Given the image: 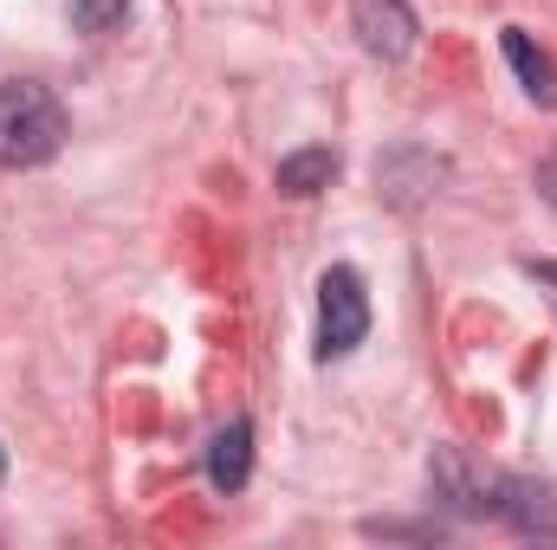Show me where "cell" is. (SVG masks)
I'll return each instance as SVG.
<instances>
[{"mask_svg":"<svg viewBox=\"0 0 557 550\" xmlns=\"http://www.w3.org/2000/svg\"><path fill=\"white\" fill-rule=\"evenodd\" d=\"M65 104L33 85V78H7L0 85V168H39L65 149Z\"/></svg>","mask_w":557,"mask_h":550,"instance_id":"obj_1","label":"cell"},{"mask_svg":"<svg viewBox=\"0 0 557 550\" xmlns=\"http://www.w3.org/2000/svg\"><path fill=\"white\" fill-rule=\"evenodd\" d=\"M370 337V291L350 266H331L318 278V357L337 363Z\"/></svg>","mask_w":557,"mask_h":550,"instance_id":"obj_2","label":"cell"},{"mask_svg":"<svg viewBox=\"0 0 557 550\" xmlns=\"http://www.w3.org/2000/svg\"><path fill=\"white\" fill-rule=\"evenodd\" d=\"M493 518H506L525 538H557V499L552 486L525 479V473H499L493 479Z\"/></svg>","mask_w":557,"mask_h":550,"instance_id":"obj_3","label":"cell"},{"mask_svg":"<svg viewBox=\"0 0 557 550\" xmlns=\"http://www.w3.org/2000/svg\"><path fill=\"white\" fill-rule=\"evenodd\" d=\"M357 39L370 59H409L416 52V7L409 0H350Z\"/></svg>","mask_w":557,"mask_h":550,"instance_id":"obj_4","label":"cell"},{"mask_svg":"<svg viewBox=\"0 0 557 550\" xmlns=\"http://www.w3.org/2000/svg\"><path fill=\"white\" fill-rule=\"evenodd\" d=\"M208 479H214L221 492H240V486L253 479V421H247V414L227 421V427L208 440Z\"/></svg>","mask_w":557,"mask_h":550,"instance_id":"obj_5","label":"cell"},{"mask_svg":"<svg viewBox=\"0 0 557 550\" xmlns=\"http://www.w3.org/2000/svg\"><path fill=\"white\" fill-rule=\"evenodd\" d=\"M428 479H434V492H441L454 512H467V518H493V479H473L454 453H434Z\"/></svg>","mask_w":557,"mask_h":550,"instance_id":"obj_6","label":"cell"},{"mask_svg":"<svg viewBox=\"0 0 557 550\" xmlns=\"http://www.w3.org/2000/svg\"><path fill=\"white\" fill-rule=\"evenodd\" d=\"M506 59H512V72H519V85H525V98H539V104H557V65L519 33V26H506Z\"/></svg>","mask_w":557,"mask_h":550,"instance_id":"obj_7","label":"cell"},{"mask_svg":"<svg viewBox=\"0 0 557 550\" xmlns=\"http://www.w3.org/2000/svg\"><path fill=\"white\" fill-rule=\"evenodd\" d=\"M331 175H337L331 149H292V155H278V168H273L278 195H318V188H331Z\"/></svg>","mask_w":557,"mask_h":550,"instance_id":"obj_8","label":"cell"},{"mask_svg":"<svg viewBox=\"0 0 557 550\" xmlns=\"http://www.w3.org/2000/svg\"><path fill=\"white\" fill-rule=\"evenodd\" d=\"M131 13V0H72V26L78 33H111Z\"/></svg>","mask_w":557,"mask_h":550,"instance_id":"obj_9","label":"cell"},{"mask_svg":"<svg viewBox=\"0 0 557 550\" xmlns=\"http://www.w3.org/2000/svg\"><path fill=\"white\" fill-rule=\"evenodd\" d=\"M539 195H545V201L557 208V155L545 162V168H539Z\"/></svg>","mask_w":557,"mask_h":550,"instance_id":"obj_10","label":"cell"},{"mask_svg":"<svg viewBox=\"0 0 557 550\" xmlns=\"http://www.w3.org/2000/svg\"><path fill=\"white\" fill-rule=\"evenodd\" d=\"M525 273L539 278V285H552V291H557V260H525Z\"/></svg>","mask_w":557,"mask_h":550,"instance_id":"obj_11","label":"cell"},{"mask_svg":"<svg viewBox=\"0 0 557 550\" xmlns=\"http://www.w3.org/2000/svg\"><path fill=\"white\" fill-rule=\"evenodd\" d=\"M0 473H7V453H0Z\"/></svg>","mask_w":557,"mask_h":550,"instance_id":"obj_12","label":"cell"}]
</instances>
